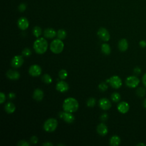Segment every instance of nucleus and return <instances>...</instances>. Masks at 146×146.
Instances as JSON below:
<instances>
[{
    "label": "nucleus",
    "instance_id": "2f4dec72",
    "mask_svg": "<svg viewBox=\"0 0 146 146\" xmlns=\"http://www.w3.org/2000/svg\"><path fill=\"white\" fill-rule=\"evenodd\" d=\"M18 145H19V146H29L30 144L28 143L25 140H21L18 143Z\"/></svg>",
    "mask_w": 146,
    "mask_h": 146
},
{
    "label": "nucleus",
    "instance_id": "c756f323",
    "mask_svg": "<svg viewBox=\"0 0 146 146\" xmlns=\"http://www.w3.org/2000/svg\"><path fill=\"white\" fill-rule=\"evenodd\" d=\"M99 88L100 90H101L102 91H105L107 90L108 88V86L107 85V84L104 82H102L99 84Z\"/></svg>",
    "mask_w": 146,
    "mask_h": 146
},
{
    "label": "nucleus",
    "instance_id": "6ab92c4d",
    "mask_svg": "<svg viewBox=\"0 0 146 146\" xmlns=\"http://www.w3.org/2000/svg\"><path fill=\"white\" fill-rule=\"evenodd\" d=\"M56 35V31L52 28H48L44 31V36L49 39L53 38Z\"/></svg>",
    "mask_w": 146,
    "mask_h": 146
},
{
    "label": "nucleus",
    "instance_id": "9d476101",
    "mask_svg": "<svg viewBox=\"0 0 146 146\" xmlns=\"http://www.w3.org/2000/svg\"><path fill=\"white\" fill-rule=\"evenodd\" d=\"M99 106L102 110H108L111 107V103L107 98H102L99 100Z\"/></svg>",
    "mask_w": 146,
    "mask_h": 146
},
{
    "label": "nucleus",
    "instance_id": "c9c22d12",
    "mask_svg": "<svg viewBox=\"0 0 146 146\" xmlns=\"http://www.w3.org/2000/svg\"><path fill=\"white\" fill-rule=\"evenodd\" d=\"M133 72H134V74H137V75L140 74V72H141V69H140L139 67H135V68H134V70H133Z\"/></svg>",
    "mask_w": 146,
    "mask_h": 146
},
{
    "label": "nucleus",
    "instance_id": "7ed1b4c3",
    "mask_svg": "<svg viewBox=\"0 0 146 146\" xmlns=\"http://www.w3.org/2000/svg\"><path fill=\"white\" fill-rule=\"evenodd\" d=\"M64 48V43L59 39L53 40L50 44V50L54 54L60 53Z\"/></svg>",
    "mask_w": 146,
    "mask_h": 146
},
{
    "label": "nucleus",
    "instance_id": "4c0bfd02",
    "mask_svg": "<svg viewBox=\"0 0 146 146\" xmlns=\"http://www.w3.org/2000/svg\"><path fill=\"white\" fill-rule=\"evenodd\" d=\"M101 120H106L108 118V115L107 113H103L102 116H101Z\"/></svg>",
    "mask_w": 146,
    "mask_h": 146
},
{
    "label": "nucleus",
    "instance_id": "b1692460",
    "mask_svg": "<svg viewBox=\"0 0 146 146\" xmlns=\"http://www.w3.org/2000/svg\"><path fill=\"white\" fill-rule=\"evenodd\" d=\"M33 33L35 37L38 38L41 35V33H42L41 28L39 26H35L33 30Z\"/></svg>",
    "mask_w": 146,
    "mask_h": 146
},
{
    "label": "nucleus",
    "instance_id": "f03ea898",
    "mask_svg": "<svg viewBox=\"0 0 146 146\" xmlns=\"http://www.w3.org/2000/svg\"><path fill=\"white\" fill-rule=\"evenodd\" d=\"M47 42L43 38H38L34 43V49L35 51L39 54H44L47 51Z\"/></svg>",
    "mask_w": 146,
    "mask_h": 146
},
{
    "label": "nucleus",
    "instance_id": "cd10ccee",
    "mask_svg": "<svg viewBox=\"0 0 146 146\" xmlns=\"http://www.w3.org/2000/svg\"><path fill=\"white\" fill-rule=\"evenodd\" d=\"M68 75L67 71L65 70H61L59 72V76L61 79H65Z\"/></svg>",
    "mask_w": 146,
    "mask_h": 146
},
{
    "label": "nucleus",
    "instance_id": "c85d7f7f",
    "mask_svg": "<svg viewBox=\"0 0 146 146\" xmlns=\"http://www.w3.org/2000/svg\"><path fill=\"white\" fill-rule=\"evenodd\" d=\"M95 103H96L95 99L94 98H90V99H88L87 102V105L90 107H92L95 106Z\"/></svg>",
    "mask_w": 146,
    "mask_h": 146
},
{
    "label": "nucleus",
    "instance_id": "58836bf2",
    "mask_svg": "<svg viewBox=\"0 0 146 146\" xmlns=\"http://www.w3.org/2000/svg\"><path fill=\"white\" fill-rule=\"evenodd\" d=\"M142 82H143V83L144 84V86L146 87V73L143 76V78H142Z\"/></svg>",
    "mask_w": 146,
    "mask_h": 146
},
{
    "label": "nucleus",
    "instance_id": "9b49d317",
    "mask_svg": "<svg viewBox=\"0 0 146 146\" xmlns=\"http://www.w3.org/2000/svg\"><path fill=\"white\" fill-rule=\"evenodd\" d=\"M59 116L67 123H72L75 120L74 115H72L71 112H60L59 113Z\"/></svg>",
    "mask_w": 146,
    "mask_h": 146
},
{
    "label": "nucleus",
    "instance_id": "a878e982",
    "mask_svg": "<svg viewBox=\"0 0 146 146\" xmlns=\"http://www.w3.org/2000/svg\"><path fill=\"white\" fill-rule=\"evenodd\" d=\"M111 98L112 100L114 102H118L120 101V100L121 99L120 95L118 92H116L112 93Z\"/></svg>",
    "mask_w": 146,
    "mask_h": 146
},
{
    "label": "nucleus",
    "instance_id": "37998d69",
    "mask_svg": "<svg viewBox=\"0 0 146 146\" xmlns=\"http://www.w3.org/2000/svg\"><path fill=\"white\" fill-rule=\"evenodd\" d=\"M143 105H144V107L146 108V99L144 100V103H143Z\"/></svg>",
    "mask_w": 146,
    "mask_h": 146
},
{
    "label": "nucleus",
    "instance_id": "79ce46f5",
    "mask_svg": "<svg viewBox=\"0 0 146 146\" xmlns=\"http://www.w3.org/2000/svg\"><path fill=\"white\" fill-rule=\"evenodd\" d=\"M137 146H140V145H143V146H146V144H144V143H139V144H137Z\"/></svg>",
    "mask_w": 146,
    "mask_h": 146
},
{
    "label": "nucleus",
    "instance_id": "bb28decb",
    "mask_svg": "<svg viewBox=\"0 0 146 146\" xmlns=\"http://www.w3.org/2000/svg\"><path fill=\"white\" fill-rule=\"evenodd\" d=\"M137 95L140 97H143L145 94V90L143 87H139L136 90Z\"/></svg>",
    "mask_w": 146,
    "mask_h": 146
},
{
    "label": "nucleus",
    "instance_id": "f8f14e48",
    "mask_svg": "<svg viewBox=\"0 0 146 146\" xmlns=\"http://www.w3.org/2000/svg\"><path fill=\"white\" fill-rule=\"evenodd\" d=\"M29 21L25 17H21L18 21V26L19 28L22 30L27 29L29 27Z\"/></svg>",
    "mask_w": 146,
    "mask_h": 146
},
{
    "label": "nucleus",
    "instance_id": "5701e85b",
    "mask_svg": "<svg viewBox=\"0 0 146 146\" xmlns=\"http://www.w3.org/2000/svg\"><path fill=\"white\" fill-rule=\"evenodd\" d=\"M67 35L66 31L63 29H60L57 32V36L58 38L59 39H63L66 38Z\"/></svg>",
    "mask_w": 146,
    "mask_h": 146
},
{
    "label": "nucleus",
    "instance_id": "423d86ee",
    "mask_svg": "<svg viewBox=\"0 0 146 146\" xmlns=\"http://www.w3.org/2000/svg\"><path fill=\"white\" fill-rule=\"evenodd\" d=\"M110 84L113 88H119L122 85V81L119 76L117 75L112 76L110 79Z\"/></svg>",
    "mask_w": 146,
    "mask_h": 146
},
{
    "label": "nucleus",
    "instance_id": "72a5a7b5",
    "mask_svg": "<svg viewBox=\"0 0 146 146\" xmlns=\"http://www.w3.org/2000/svg\"><path fill=\"white\" fill-rule=\"evenodd\" d=\"M5 100V95L3 92L0 93V103L2 104Z\"/></svg>",
    "mask_w": 146,
    "mask_h": 146
},
{
    "label": "nucleus",
    "instance_id": "2eb2a0df",
    "mask_svg": "<svg viewBox=\"0 0 146 146\" xmlns=\"http://www.w3.org/2000/svg\"><path fill=\"white\" fill-rule=\"evenodd\" d=\"M6 76L10 79L17 80L19 78L20 74L18 71H17L15 70H9L6 72Z\"/></svg>",
    "mask_w": 146,
    "mask_h": 146
},
{
    "label": "nucleus",
    "instance_id": "a19ab883",
    "mask_svg": "<svg viewBox=\"0 0 146 146\" xmlns=\"http://www.w3.org/2000/svg\"><path fill=\"white\" fill-rule=\"evenodd\" d=\"M43 145H46V146H52L53 145V144H52V143H50V142H46V143H43Z\"/></svg>",
    "mask_w": 146,
    "mask_h": 146
},
{
    "label": "nucleus",
    "instance_id": "ddd939ff",
    "mask_svg": "<svg viewBox=\"0 0 146 146\" xmlns=\"http://www.w3.org/2000/svg\"><path fill=\"white\" fill-rule=\"evenodd\" d=\"M56 88L58 91L60 92H64L68 90L69 87L68 84L66 82L64 81H60L57 83L56 85Z\"/></svg>",
    "mask_w": 146,
    "mask_h": 146
},
{
    "label": "nucleus",
    "instance_id": "4468645a",
    "mask_svg": "<svg viewBox=\"0 0 146 146\" xmlns=\"http://www.w3.org/2000/svg\"><path fill=\"white\" fill-rule=\"evenodd\" d=\"M117 110L118 111L122 113H127L129 108V106L128 103L125 102H121L117 105Z\"/></svg>",
    "mask_w": 146,
    "mask_h": 146
},
{
    "label": "nucleus",
    "instance_id": "7c9ffc66",
    "mask_svg": "<svg viewBox=\"0 0 146 146\" xmlns=\"http://www.w3.org/2000/svg\"><path fill=\"white\" fill-rule=\"evenodd\" d=\"M22 54L23 56H29L31 54V51L30 48H25V49L23 50L22 52Z\"/></svg>",
    "mask_w": 146,
    "mask_h": 146
},
{
    "label": "nucleus",
    "instance_id": "f257e3e1",
    "mask_svg": "<svg viewBox=\"0 0 146 146\" xmlns=\"http://www.w3.org/2000/svg\"><path fill=\"white\" fill-rule=\"evenodd\" d=\"M79 107L78 101L73 98L66 99L63 103V108L65 112H74L77 111Z\"/></svg>",
    "mask_w": 146,
    "mask_h": 146
},
{
    "label": "nucleus",
    "instance_id": "1a4fd4ad",
    "mask_svg": "<svg viewBox=\"0 0 146 146\" xmlns=\"http://www.w3.org/2000/svg\"><path fill=\"white\" fill-rule=\"evenodd\" d=\"M29 72L33 76H38L40 75L42 69L37 64H33L29 68Z\"/></svg>",
    "mask_w": 146,
    "mask_h": 146
},
{
    "label": "nucleus",
    "instance_id": "39448f33",
    "mask_svg": "<svg viewBox=\"0 0 146 146\" xmlns=\"http://www.w3.org/2000/svg\"><path fill=\"white\" fill-rule=\"evenodd\" d=\"M140 82L139 79L136 76H129L125 80L126 85L129 88H135L137 87Z\"/></svg>",
    "mask_w": 146,
    "mask_h": 146
},
{
    "label": "nucleus",
    "instance_id": "dca6fc26",
    "mask_svg": "<svg viewBox=\"0 0 146 146\" xmlns=\"http://www.w3.org/2000/svg\"><path fill=\"white\" fill-rule=\"evenodd\" d=\"M96 131L101 136H105L108 133V128L106 125L104 123L99 124L96 128Z\"/></svg>",
    "mask_w": 146,
    "mask_h": 146
},
{
    "label": "nucleus",
    "instance_id": "f3484780",
    "mask_svg": "<svg viewBox=\"0 0 146 146\" xmlns=\"http://www.w3.org/2000/svg\"><path fill=\"white\" fill-rule=\"evenodd\" d=\"M43 92L39 88H36L33 93V98L36 101H41L43 98Z\"/></svg>",
    "mask_w": 146,
    "mask_h": 146
},
{
    "label": "nucleus",
    "instance_id": "0eeeda50",
    "mask_svg": "<svg viewBox=\"0 0 146 146\" xmlns=\"http://www.w3.org/2000/svg\"><path fill=\"white\" fill-rule=\"evenodd\" d=\"M97 34L99 38L103 41L107 42L110 39V35L109 32L104 27H100L98 30Z\"/></svg>",
    "mask_w": 146,
    "mask_h": 146
},
{
    "label": "nucleus",
    "instance_id": "aec40b11",
    "mask_svg": "<svg viewBox=\"0 0 146 146\" xmlns=\"http://www.w3.org/2000/svg\"><path fill=\"white\" fill-rule=\"evenodd\" d=\"M5 110L8 113H12L15 110V106L13 103L8 102L5 106Z\"/></svg>",
    "mask_w": 146,
    "mask_h": 146
},
{
    "label": "nucleus",
    "instance_id": "473e14b6",
    "mask_svg": "<svg viewBox=\"0 0 146 146\" xmlns=\"http://www.w3.org/2000/svg\"><path fill=\"white\" fill-rule=\"evenodd\" d=\"M26 9V6L25 3H21L19 7H18V9L21 12H23Z\"/></svg>",
    "mask_w": 146,
    "mask_h": 146
},
{
    "label": "nucleus",
    "instance_id": "393cba45",
    "mask_svg": "<svg viewBox=\"0 0 146 146\" xmlns=\"http://www.w3.org/2000/svg\"><path fill=\"white\" fill-rule=\"evenodd\" d=\"M42 80L45 83H47V84H50L52 82V78L50 76V75H49L48 74H44L43 76H42Z\"/></svg>",
    "mask_w": 146,
    "mask_h": 146
},
{
    "label": "nucleus",
    "instance_id": "6e6552de",
    "mask_svg": "<svg viewBox=\"0 0 146 146\" xmlns=\"http://www.w3.org/2000/svg\"><path fill=\"white\" fill-rule=\"evenodd\" d=\"M23 63V59L21 55H16L11 60V66L14 68L20 67Z\"/></svg>",
    "mask_w": 146,
    "mask_h": 146
},
{
    "label": "nucleus",
    "instance_id": "a211bd4d",
    "mask_svg": "<svg viewBox=\"0 0 146 146\" xmlns=\"http://www.w3.org/2000/svg\"><path fill=\"white\" fill-rule=\"evenodd\" d=\"M128 47V43L127 39H121V40H119L118 43V47L121 51H123V52L127 50Z\"/></svg>",
    "mask_w": 146,
    "mask_h": 146
},
{
    "label": "nucleus",
    "instance_id": "ea45409f",
    "mask_svg": "<svg viewBox=\"0 0 146 146\" xmlns=\"http://www.w3.org/2000/svg\"><path fill=\"white\" fill-rule=\"evenodd\" d=\"M15 97V95L14 93L10 92L9 94V98L12 99H14Z\"/></svg>",
    "mask_w": 146,
    "mask_h": 146
},
{
    "label": "nucleus",
    "instance_id": "e433bc0d",
    "mask_svg": "<svg viewBox=\"0 0 146 146\" xmlns=\"http://www.w3.org/2000/svg\"><path fill=\"white\" fill-rule=\"evenodd\" d=\"M139 45L141 47H143V48L145 47H146V41L144 40H142L140 41Z\"/></svg>",
    "mask_w": 146,
    "mask_h": 146
},
{
    "label": "nucleus",
    "instance_id": "f704fd0d",
    "mask_svg": "<svg viewBox=\"0 0 146 146\" xmlns=\"http://www.w3.org/2000/svg\"><path fill=\"white\" fill-rule=\"evenodd\" d=\"M30 141L33 144H36L38 142V137L36 136H33L30 138Z\"/></svg>",
    "mask_w": 146,
    "mask_h": 146
},
{
    "label": "nucleus",
    "instance_id": "20e7f679",
    "mask_svg": "<svg viewBox=\"0 0 146 146\" xmlns=\"http://www.w3.org/2000/svg\"><path fill=\"white\" fill-rule=\"evenodd\" d=\"M58 126V121L56 119L54 118L48 119L44 123L43 128L44 129L48 132H51L54 131Z\"/></svg>",
    "mask_w": 146,
    "mask_h": 146
},
{
    "label": "nucleus",
    "instance_id": "412c9836",
    "mask_svg": "<svg viewBox=\"0 0 146 146\" xmlns=\"http://www.w3.org/2000/svg\"><path fill=\"white\" fill-rule=\"evenodd\" d=\"M120 141L121 140L120 137L117 135H114L111 137L110 140V144L112 146H117L120 144Z\"/></svg>",
    "mask_w": 146,
    "mask_h": 146
},
{
    "label": "nucleus",
    "instance_id": "4be33fe9",
    "mask_svg": "<svg viewBox=\"0 0 146 146\" xmlns=\"http://www.w3.org/2000/svg\"><path fill=\"white\" fill-rule=\"evenodd\" d=\"M101 50L103 54L109 55L111 53V47L107 43H103L101 46Z\"/></svg>",
    "mask_w": 146,
    "mask_h": 146
}]
</instances>
